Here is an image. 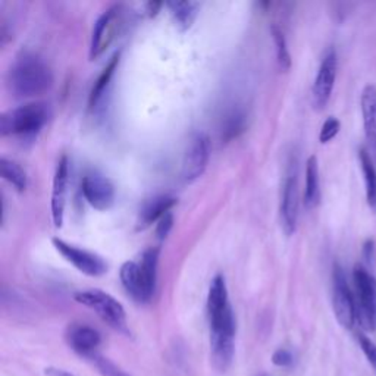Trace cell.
Listing matches in <instances>:
<instances>
[{"label": "cell", "instance_id": "cell-1", "mask_svg": "<svg viewBox=\"0 0 376 376\" xmlns=\"http://www.w3.org/2000/svg\"><path fill=\"white\" fill-rule=\"evenodd\" d=\"M207 316L211 327L212 362L218 371L225 372L234 359L235 318L228 298L226 282L222 275H216L209 287Z\"/></svg>", "mask_w": 376, "mask_h": 376}, {"label": "cell", "instance_id": "cell-2", "mask_svg": "<svg viewBox=\"0 0 376 376\" xmlns=\"http://www.w3.org/2000/svg\"><path fill=\"white\" fill-rule=\"evenodd\" d=\"M8 86L16 97L40 96L54 86V72L43 58L23 51L8 72Z\"/></svg>", "mask_w": 376, "mask_h": 376}, {"label": "cell", "instance_id": "cell-3", "mask_svg": "<svg viewBox=\"0 0 376 376\" xmlns=\"http://www.w3.org/2000/svg\"><path fill=\"white\" fill-rule=\"evenodd\" d=\"M49 119V108L43 102L27 103L24 106L10 109L0 117V134L34 135Z\"/></svg>", "mask_w": 376, "mask_h": 376}, {"label": "cell", "instance_id": "cell-4", "mask_svg": "<svg viewBox=\"0 0 376 376\" xmlns=\"http://www.w3.org/2000/svg\"><path fill=\"white\" fill-rule=\"evenodd\" d=\"M74 298L80 305L96 312L99 318L103 322H106L110 328L130 337L131 332L127 323V313H125V309L122 307L121 303L108 294V292L102 290L77 291Z\"/></svg>", "mask_w": 376, "mask_h": 376}, {"label": "cell", "instance_id": "cell-5", "mask_svg": "<svg viewBox=\"0 0 376 376\" xmlns=\"http://www.w3.org/2000/svg\"><path fill=\"white\" fill-rule=\"evenodd\" d=\"M353 281L357 294V319L366 331L376 329V278L369 270L356 265L353 269Z\"/></svg>", "mask_w": 376, "mask_h": 376}, {"label": "cell", "instance_id": "cell-6", "mask_svg": "<svg viewBox=\"0 0 376 376\" xmlns=\"http://www.w3.org/2000/svg\"><path fill=\"white\" fill-rule=\"evenodd\" d=\"M124 24V8L122 5H115L97 18L93 27L90 41V59L94 60L104 54L112 41L117 38L119 30Z\"/></svg>", "mask_w": 376, "mask_h": 376}, {"label": "cell", "instance_id": "cell-7", "mask_svg": "<svg viewBox=\"0 0 376 376\" xmlns=\"http://www.w3.org/2000/svg\"><path fill=\"white\" fill-rule=\"evenodd\" d=\"M332 306L340 325L346 329H351L357 320V303L347 284L346 274L340 265L333 266Z\"/></svg>", "mask_w": 376, "mask_h": 376}, {"label": "cell", "instance_id": "cell-8", "mask_svg": "<svg viewBox=\"0 0 376 376\" xmlns=\"http://www.w3.org/2000/svg\"><path fill=\"white\" fill-rule=\"evenodd\" d=\"M211 158V139L206 132H196L188 143L183 161V178L193 183L200 178Z\"/></svg>", "mask_w": 376, "mask_h": 376}, {"label": "cell", "instance_id": "cell-9", "mask_svg": "<svg viewBox=\"0 0 376 376\" xmlns=\"http://www.w3.org/2000/svg\"><path fill=\"white\" fill-rule=\"evenodd\" d=\"M337 67H338L337 51L333 49H328L325 56L322 58L315 82H313V87H312L313 106H315L318 110L325 109V106L331 99L333 86H336Z\"/></svg>", "mask_w": 376, "mask_h": 376}, {"label": "cell", "instance_id": "cell-10", "mask_svg": "<svg viewBox=\"0 0 376 376\" xmlns=\"http://www.w3.org/2000/svg\"><path fill=\"white\" fill-rule=\"evenodd\" d=\"M51 243H54L58 252L64 256L69 263L74 265L80 272L89 277H100L104 272H108V263L104 262L103 257L97 256L96 253H91L84 248L72 246L60 238H54Z\"/></svg>", "mask_w": 376, "mask_h": 376}, {"label": "cell", "instance_id": "cell-11", "mask_svg": "<svg viewBox=\"0 0 376 376\" xmlns=\"http://www.w3.org/2000/svg\"><path fill=\"white\" fill-rule=\"evenodd\" d=\"M281 222L287 235L296 233L298 221V183L296 171H290L282 185L281 196Z\"/></svg>", "mask_w": 376, "mask_h": 376}, {"label": "cell", "instance_id": "cell-12", "mask_svg": "<svg viewBox=\"0 0 376 376\" xmlns=\"http://www.w3.org/2000/svg\"><path fill=\"white\" fill-rule=\"evenodd\" d=\"M81 188L89 204L97 211H106L115 202V188L112 183L102 175H86L82 178Z\"/></svg>", "mask_w": 376, "mask_h": 376}, {"label": "cell", "instance_id": "cell-13", "mask_svg": "<svg viewBox=\"0 0 376 376\" xmlns=\"http://www.w3.org/2000/svg\"><path fill=\"white\" fill-rule=\"evenodd\" d=\"M68 346L78 353L80 356L91 359L97 354V349L102 342L100 332L86 323H74L67 331Z\"/></svg>", "mask_w": 376, "mask_h": 376}, {"label": "cell", "instance_id": "cell-14", "mask_svg": "<svg viewBox=\"0 0 376 376\" xmlns=\"http://www.w3.org/2000/svg\"><path fill=\"white\" fill-rule=\"evenodd\" d=\"M67 191H68V158L62 156L58 161L55 178H54V190H51V221L56 228H60L64 224L65 215V203H67Z\"/></svg>", "mask_w": 376, "mask_h": 376}, {"label": "cell", "instance_id": "cell-15", "mask_svg": "<svg viewBox=\"0 0 376 376\" xmlns=\"http://www.w3.org/2000/svg\"><path fill=\"white\" fill-rule=\"evenodd\" d=\"M360 109L366 139L376 158V87L368 84L362 91Z\"/></svg>", "mask_w": 376, "mask_h": 376}, {"label": "cell", "instance_id": "cell-16", "mask_svg": "<svg viewBox=\"0 0 376 376\" xmlns=\"http://www.w3.org/2000/svg\"><path fill=\"white\" fill-rule=\"evenodd\" d=\"M119 278L125 291L139 303H148L150 300L148 290H145L144 281L141 277V269L140 265L135 262H125L121 266L119 270Z\"/></svg>", "mask_w": 376, "mask_h": 376}, {"label": "cell", "instance_id": "cell-17", "mask_svg": "<svg viewBox=\"0 0 376 376\" xmlns=\"http://www.w3.org/2000/svg\"><path fill=\"white\" fill-rule=\"evenodd\" d=\"M176 204V198L171 196H158L150 198L141 207L140 218H139V229L148 228L154 221H159L162 216H165L171 209Z\"/></svg>", "mask_w": 376, "mask_h": 376}, {"label": "cell", "instance_id": "cell-18", "mask_svg": "<svg viewBox=\"0 0 376 376\" xmlns=\"http://www.w3.org/2000/svg\"><path fill=\"white\" fill-rule=\"evenodd\" d=\"M320 200L319 163L316 156H310L306 162V183H305V206L315 209Z\"/></svg>", "mask_w": 376, "mask_h": 376}, {"label": "cell", "instance_id": "cell-19", "mask_svg": "<svg viewBox=\"0 0 376 376\" xmlns=\"http://www.w3.org/2000/svg\"><path fill=\"white\" fill-rule=\"evenodd\" d=\"M158 260H159V248L150 247L145 250L141 256L140 269H141V277L144 281L145 290H148V294L152 298L156 290V281H158Z\"/></svg>", "mask_w": 376, "mask_h": 376}, {"label": "cell", "instance_id": "cell-20", "mask_svg": "<svg viewBox=\"0 0 376 376\" xmlns=\"http://www.w3.org/2000/svg\"><path fill=\"white\" fill-rule=\"evenodd\" d=\"M119 58H121V51H117L115 54L110 60L108 62V65L104 67V69L102 71V74L99 75V78L96 80V82H94V86L91 89V93H90V97H89V106L90 109H94L99 104V102L102 100L104 91H106L109 82L115 74V69L118 68V64H119Z\"/></svg>", "mask_w": 376, "mask_h": 376}, {"label": "cell", "instance_id": "cell-21", "mask_svg": "<svg viewBox=\"0 0 376 376\" xmlns=\"http://www.w3.org/2000/svg\"><path fill=\"white\" fill-rule=\"evenodd\" d=\"M359 161L364 178V185H366V202L372 211L376 212V166L372 162L371 153L364 148L359 150Z\"/></svg>", "mask_w": 376, "mask_h": 376}, {"label": "cell", "instance_id": "cell-22", "mask_svg": "<svg viewBox=\"0 0 376 376\" xmlns=\"http://www.w3.org/2000/svg\"><path fill=\"white\" fill-rule=\"evenodd\" d=\"M166 5L171 9V14L175 19V23L181 31H187L193 25L198 12V8H200V5L197 2H190V0H188V2H169Z\"/></svg>", "mask_w": 376, "mask_h": 376}, {"label": "cell", "instance_id": "cell-23", "mask_svg": "<svg viewBox=\"0 0 376 376\" xmlns=\"http://www.w3.org/2000/svg\"><path fill=\"white\" fill-rule=\"evenodd\" d=\"M0 174H2L3 180H6L10 185H14L19 193L25 191L28 185L27 174L15 161H10L8 158L0 159Z\"/></svg>", "mask_w": 376, "mask_h": 376}, {"label": "cell", "instance_id": "cell-24", "mask_svg": "<svg viewBox=\"0 0 376 376\" xmlns=\"http://www.w3.org/2000/svg\"><path fill=\"white\" fill-rule=\"evenodd\" d=\"M272 37H274V41H275V46H277V58H278V64L282 69H290L291 67V56H290V51H288V47H287V40L284 37V33L277 27V25H272Z\"/></svg>", "mask_w": 376, "mask_h": 376}, {"label": "cell", "instance_id": "cell-25", "mask_svg": "<svg viewBox=\"0 0 376 376\" xmlns=\"http://www.w3.org/2000/svg\"><path fill=\"white\" fill-rule=\"evenodd\" d=\"M91 362L94 363V366L97 368L102 376H131L125 371H122L119 366H117L113 362H110L109 359L100 356V354L93 356Z\"/></svg>", "mask_w": 376, "mask_h": 376}, {"label": "cell", "instance_id": "cell-26", "mask_svg": "<svg viewBox=\"0 0 376 376\" xmlns=\"http://www.w3.org/2000/svg\"><path fill=\"white\" fill-rule=\"evenodd\" d=\"M243 128H244V117L239 112H234L231 117H228L225 122V127L222 130V139L233 140L243 131Z\"/></svg>", "mask_w": 376, "mask_h": 376}, {"label": "cell", "instance_id": "cell-27", "mask_svg": "<svg viewBox=\"0 0 376 376\" xmlns=\"http://www.w3.org/2000/svg\"><path fill=\"white\" fill-rule=\"evenodd\" d=\"M340 130H341V122L337 118L329 117L322 125L320 132H319V141L322 144L329 143L331 140H333L337 137Z\"/></svg>", "mask_w": 376, "mask_h": 376}, {"label": "cell", "instance_id": "cell-28", "mask_svg": "<svg viewBox=\"0 0 376 376\" xmlns=\"http://www.w3.org/2000/svg\"><path fill=\"white\" fill-rule=\"evenodd\" d=\"M357 340H359L360 347L364 353V356L368 357L369 363L372 364L373 369L376 371V344L371 338H368L366 336H364V333H359Z\"/></svg>", "mask_w": 376, "mask_h": 376}, {"label": "cell", "instance_id": "cell-29", "mask_svg": "<svg viewBox=\"0 0 376 376\" xmlns=\"http://www.w3.org/2000/svg\"><path fill=\"white\" fill-rule=\"evenodd\" d=\"M172 226H174V215L168 212L158 221V225H156V235H158L159 239H165L169 235Z\"/></svg>", "mask_w": 376, "mask_h": 376}, {"label": "cell", "instance_id": "cell-30", "mask_svg": "<svg viewBox=\"0 0 376 376\" xmlns=\"http://www.w3.org/2000/svg\"><path fill=\"white\" fill-rule=\"evenodd\" d=\"M292 360H294V357H292V354L285 350V349H279L274 353L272 356V363L275 364V366H279V368H288L292 364Z\"/></svg>", "mask_w": 376, "mask_h": 376}, {"label": "cell", "instance_id": "cell-31", "mask_svg": "<svg viewBox=\"0 0 376 376\" xmlns=\"http://www.w3.org/2000/svg\"><path fill=\"white\" fill-rule=\"evenodd\" d=\"M375 255V242L373 239H366V243L363 246V257L366 259V262H371Z\"/></svg>", "mask_w": 376, "mask_h": 376}, {"label": "cell", "instance_id": "cell-32", "mask_svg": "<svg viewBox=\"0 0 376 376\" xmlns=\"http://www.w3.org/2000/svg\"><path fill=\"white\" fill-rule=\"evenodd\" d=\"M45 375L46 376H75V375H72V373H69L64 369H59V368H46Z\"/></svg>", "mask_w": 376, "mask_h": 376}, {"label": "cell", "instance_id": "cell-33", "mask_svg": "<svg viewBox=\"0 0 376 376\" xmlns=\"http://www.w3.org/2000/svg\"><path fill=\"white\" fill-rule=\"evenodd\" d=\"M161 8H162V3L159 2H149L148 5H145V12H148L149 16H154L159 12Z\"/></svg>", "mask_w": 376, "mask_h": 376}]
</instances>
